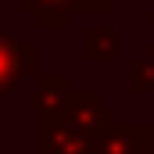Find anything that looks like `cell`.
<instances>
[{
    "label": "cell",
    "instance_id": "cell-1",
    "mask_svg": "<svg viewBox=\"0 0 154 154\" xmlns=\"http://www.w3.org/2000/svg\"><path fill=\"white\" fill-rule=\"evenodd\" d=\"M93 133H82L61 118L39 122V154H93Z\"/></svg>",
    "mask_w": 154,
    "mask_h": 154
},
{
    "label": "cell",
    "instance_id": "cell-2",
    "mask_svg": "<svg viewBox=\"0 0 154 154\" xmlns=\"http://www.w3.org/2000/svg\"><path fill=\"white\" fill-rule=\"evenodd\" d=\"M32 68H36V50L22 43L14 32L0 29V90H14L25 75H32Z\"/></svg>",
    "mask_w": 154,
    "mask_h": 154
},
{
    "label": "cell",
    "instance_id": "cell-3",
    "mask_svg": "<svg viewBox=\"0 0 154 154\" xmlns=\"http://www.w3.org/2000/svg\"><path fill=\"white\" fill-rule=\"evenodd\" d=\"M57 118L68 122V125H75V129H82V133H93L97 136L104 125L115 122V111L104 108L97 93H68V100H65V108H61Z\"/></svg>",
    "mask_w": 154,
    "mask_h": 154
},
{
    "label": "cell",
    "instance_id": "cell-4",
    "mask_svg": "<svg viewBox=\"0 0 154 154\" xmlns=\"http://www.w3.org/2000/svg\"><path fill=\"white\" fill-rule=\"evenodd\" d=\"M36 115L39 122L43 118H57L61 115V108H65V100H68V82L65 75H43L36 79Z\"/></svg>",
    "mask_w": 154,
    "mask_h": 154
},
{
    "label": "cell",
    "instance_id": "cell-5",
    "mask_svg": "<svg viewBox=\"0 0 154 154\" xmlns=\"http://www.w3.org/2000/svg\"><path fill=\"white\" fill-rule=\"evenodd\" d=\"M140 151V133L136 129H122V125H104L93 140V154H136Z\"/></svg>",
    "mask_w": 154,
    "mask_h": 154
},
{
    "label": "cell",
    "instance_id": "cell-6",
    "mask_svg": "<svg viewBox=\"0 0 154 154\" xmlns=\"http://www.w3.org/2000/svg\"><path fill=\"white\" fill-rule=\"evenodd\" d=\"M118 54V36L111 29H86L82 32V57L90 61H104V57H115Z\"/></svg>",
    "mask_w": 154,
    "mask_h": 154
},
{
    "label": "cell",
    "instance_id": "cell-7",
    "mask_svg": "<svg viewBox=\"0 0 154 154\" xmlns=\"http://www.w3.org/2000/svg\"><path fill=\"white\" fill-rule=\"evenodd\" d=\"M133 90L143 93V90H154V54L133 61Z\"/></svg>",
    "mask_w": 154,
    "mask_h": 154
},
{
    "label": "cell",
    "instance_id": "cell-8",
    "mask_svg": "<svg viewBox=\"0 0 154 154\" xmlns=\"http://www.w3.org/2000/svg\"><path fill=\"white\" fill-rule=\"evenodd\" d=\"M75 7H90V11H104V7H115V0H75Z\"/></svg>",
    "mask_w": 154,
    "mask_h": 154
},
{
    "label": "cell",
    "instance_id": "cell-9",
    "mask_svg": "<svg viewBox=\"0 0 154 154\" xmlns=\"http://www.w3.org/2000/svg\"><path fill=\"white\" fill-rule=\"evenodd\" d=\"M147 22H151V54H154V11L147 14Z\"/></svg>",
    "mask_w": 154,
    "mask_h": 154
},
{
    "label": "cell",
    "instance_id": "cell-10",
    "mask_svg": "<svg viewBox=\"0 0 154 154\" xmlns=\"http://www.w3.org/2000/svg\"><path fill=\"white\" fill-rule=\"evenodd\" d=\"M0 118H4V115H0Z\"/></svg>",
    "mask_w": 154,
    "mask_h": 154
}]
</instances>
